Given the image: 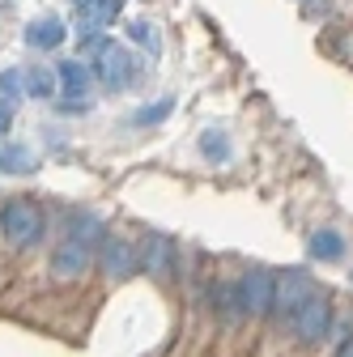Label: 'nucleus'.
I'll return each mask as SVG.
<instances>
[{
    "label": "nucleus",
    "mask_w": 353,
    "mask_h": 357,
    "mask_svg": "<svg viewBox=\"0 0 353 357\" xmlns=\"http://www.w3.org/2000/svg\"><path fill=\"white\" fill-rule=\"evenodd\" d=\"M43 230H47V221H43V208L30 204V200H13L0 208V234H5V243L13 247H34L43 238Z\"/></svg>",
    "instance_id": "nucleus-1"
},
{
    "label": "nucleus",
    "mask_w": 353,
    "mask_h": 357,
    "mask_svg": "<svg viewBox=\"0 0 353 357\" xmlns=\"http://www.w3.org/2000/svg\"><path fill=\"white\" fill-rule=\"evenodd\" d=\"M239 294H243V315L247 319H269L277 306V273L269 268H247L239 277Z\"/></svg>",
    "instance_id": "nucleus-2"
},
{
    "label": "nucleus",
    "mask_w": 353,
    "mask_h": 357,
    "mask_svg": "<svg viewBox=\"0 0 353 357\" xmlns=\"http://www.w3.org/2000/svg\"><path fill=\"white\" fill-rule=\"evenodd\" d=\"M332 319H336L332 298L315 294V298H311V302H306V306L298 310V315L290 319V332H294V340H298V344L315 349L320 340H328V332H332Z\"/></svg>",
    "instance_id": "nucleus-3"
},
{
    "label": "nucleus",
    "mask_w": 353,
    "mask_h": 357,
    "mask_svg": "<svg viewBox=\"0 0 353 357\" xmlns=\"http://www.w3.org/2000/svg\"><path fill=\"white\" fill-rule=\"evenodd\" d=\"M94 77L107 89H123V85H132V77H137V64H132V56L119 47L115 38H103L94 47Z\"/></svg>",
    "instance_id": "nucleus-4"
},
{
    "label": "nucleus",
    "mask_w": 353,
    "mask_h": 357,
    "mask_svg": "<svg viewBox=\"0 0 353 357\" xmlns=\"http://www.w3.org/2000/svg\"><path fill=\"white\" fill-rule=\"evenodd\" d=\"M315 294H320V289H315V281L306 277L302 268H285V277H277V306H273V315L290 324V319H294V315H298V310L311 302Z\"/></svg>",
    "instance_id": "nucleus-5"
},
{
    "label": "nucleus",
    "mask_w": 353,
    "mask_h": 357,
    "mask_svg": "<svg viewBox=\"0 0 353 357\" xmlns=\"http://www.w3.org/2000/svg\"><path fill=\"white\" fill-rule=\"evenodd\" d=\"M174 264H179V251H174V243L166 234H145L137 243V273H149V277L166 281L174 273Z\"/></svg>",
    "instance_id": "nucleus-6"
},
{
    "label": "nucleus",
    "mask_w": 353,
    "mask_h": 357,
    "mask_svg": "<svg viewBox=\"0 0 353 357\" xmlns=\"http://www.w3.org/2000/svg\"><path fill=\"white\" fill-rule=\"evenodd\" d=\"M94 259H98L94 247H85V243H77V238H64V243L52 251V273H56L60 281H81V277L94 268Z\"/></svg>",
    "instance_id": "nucleus-7"
},
{
    "label": "nucleus",
    "mask_w": 353,
    "mask_h": 357,
    "mask_svg": "<svg viewBox=\"0 0 353 357\" xmlns=\"http://www.w3.org/2000/svg\"><path fill=\"white\" fill-rule=\"evenodd\" d=\"M98 268L111 281L132 277V273H137V243H128L123 234H107L103 247H98Z\"/></svg>",
    "instance_id": "nucleus-8"
},
{
    "label": "nucleus",
    "mask_w": 353,
    "mask_h": 357,
    "mask_svg": "<svg viewBox=\"0 0 353 357\" xmlns=\"http://www.w3.org/2000/svg\"><path fill=\"white\" fill-rule=\"evenodd\" d=\"M56 77H60V89H64V111H85L90 107V68L85 64H77V60H64L60 68H56Z\"/></svg>",
    "instance_id": "nucleus-9"
},
{
    "label": "nucleus",
    "mask_w": 353,
    "mask_h": 357,
    "mask_svg": "<svg viewBox=\"0 0 353 357\" xmlns=\"http://www.w3.org/2000/svg\"><path fill=\"white\" fill-rule=\"evenodd\" d=\"M26 43H30V47H38V52H56L60 43H64V22H60L56 13L34 17L30 30H26Z\"/></svg>",
    "instance_id": "nucleus-10"
},
{
    "label": "nucleus",
    "mask_w": 353,
    "mask_h": 357,
    "mask_svg": "<svg viewBox=\"0 0 353 357\" xmlns=\"http://www.w3.org/2000/svg\"><path fill=\"white\" fill-rule=\"evenodd\" d=\"M34 170V149L13 141V145H0V174H30Z\"/></svg>",
    "instance_id": "nucleus-11"
},
{
    "label": "nucleus",
    "mask_w": 353,
    "mask_h": 357,
    "mask_svg": "<svg viewBox=\"0 0 353 357\" xmlns=\"http://www.w3.org/2000/svg\"><path fill=\"white\" fill-rule=\"evenodd\" d=\"M56 89H60V77H56L47 64H34V68L26 73V94H30V98H43V102H47V98H56Z\"/></svg>",
    "instance_id": "nucleus-12"
},
{
    "label": "nucleus",
    "mask_w": 353,
    "mask_h": 357,
    "mask_svg": "<svg viewBox=\"0 0 353 357\" xmlns=\"http://www.w3.org/2000/svg\"><path fill=\"white\" fill-rule=\"evenodd\" d=\"M311 255H315L320 264H336V259L345 255V238H340L336 230H315V234H311Z\"/></svg>",
    "instance_id": "nucleus-13"
},
{
    "label": "nucleus",
    "mask_w": 353,
    "mask_h": 357,
    "mask_svg": "<svg viewBox=\"0 0 353 357\" xmlns=\"http://www.w3.org/2000/svg\"><path fill=\"white\" fill-rule=\"evenodd\" d=\"M200 153L209 162H226L230 158V141L222 137V132H204V137H200Z\"/></svg>",
    "instance_id": "nucleus-14"
},
{
    "label": "nucleus",
    "mask_w": 353,
    "mask_h": 357,
    "mask_svg": "<svg viewBox=\"0 0 353 357\" xmlns=\"http://www.w3.org/2000/svg\"><path fill=\"white\" fill-rule=\"evenodd\" d=\"M128 34H132V43H141V47H149L153 56L162 52V38H158V30H153L149 22H132V26H128Z\"/></svg>",
    "instance_id": "nucleus-15"
},
{
    "label": "nucleus",
    "mask_w": 353,
    "mask_h": 357,
    "mask_svg": "<svg viewBox=\"0 0 353 357\" xmlns=\"http://www.w3.org/2000/svg\"><path fill=\"white\" fill-rule=\"evenodd\" d=\"M174 111V102L170 98H162V102H153V107H141L137 115H132V123H141V128H149V123H162L166 115Z\"/></svg>",
    "instance_id": "nucleus-16"
},
{
    "label": "nucleus",
    "mask_w": 353,
    "mask_h": 357,
    "mask_svg": "<svg viewBox=\"0 0 353 357\" xmlns=\"http://www.w3.org/2000/svg\"><path fill=\"white\" fill-rule=\"evenodd\" d=\"M26 89V77L17 73V68H0V98H9V102H17V94Z\"/></svg>",
    "instance_id": "nucleus-17"
},
{
    "label": "nucleus",
    "mask_w": 353,
    "mask_h": 357,
    "mask_svg": "<svg viewBox=\"0 0 353 357\" xmlns=\"http://www.w3.org/2000/svg\"><path fill=\"white\" fill-rule=\"evenodd\" d=\"M119 9H123V0H98V5L85 13V17H94L98 26H107V22H115V17H119Z\"/></svg>",
    "instance_id": "nucleus-18"
},
{
    "label": "nucleus",
    "mask_w": 353,
    "mask_h": 357,
    "mask_svg": "<svg viewBox=\"0 0 353 357\" xmlns=\"http://www.w3.org/2000/svg\"><path fill=\"white\" fill-rule=\"evenodd\" d=\"M328 340H336V344L353 340V319H332V332H328Z\"/></svg>",
    "instance_id": "nucleus-19"
},
{
    "label": "nucleus",
    "mask_w": 353,
    "mask_h": 357,
    "mask_svg": "<svg viewBox=\"0 0 353 357\" xmlns=\"http://www.w3.org/2000/svg\"><path fill=\"white\" fill-rule=\"evenodd\" d=\"M9 123H13V102L0 98V132H9Z\"/></svg>",
    "instance_id": "nucleus-20"
},
{
    "label": "nucleus",
    "mask_w": 353,
    "mask_h": 357,
    "mask_svg": "<svg viewBox=\"0 0 353 357\" xmlns=\"http://www.w3.org/2000/svg\"><path fill=\"white\" fill-rule=\"evenodd\" d=\"M68 5H77V9H81V13H90V9H94V5H98V0H68Z\"/></svg>",
    "instance_id": "nucleus-21"
},
{
    "label": "nucleus",
    "mask_w": 353,
    "mask_h": 357,
    "mask_svg": "<svg viewBox=\"0 0 353 357\" xmlns=\"http://www.w3.org/2000/svg\"><path fill=\"white\" fill-rule=\"evenodd\" d=\"M336 357H353V340H345V344H336Z\"/></svg>",
    "instance_id": "nucleus-22"
},
{
    "label": "nucleus",
    "mask_w": 353,
    "mask_h": 357,
    "mask_svg": "<svg viewBox=\"0 0 353 357\" xmlns=\"http://www.w3.org/2000/svg\"><path fill=\"white\" fill-rule=\"evenodd\" d=\"M349 281H353V273H349Z\"/></svg>",
    "instance_id": "nucleus-23"
}]
</instances>
